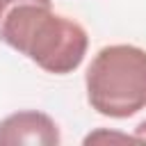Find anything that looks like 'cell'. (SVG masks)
Returning a JSON list of instances; mask_svg holds the SVG:
<instances>
[{"instance_id":"1","label":"cell","mask_w":146,"mask_h":146,"mask_svg":"<svg viewBox=\"0 0 146 146\" xmlns=\"http://www.w3.org/2000/svg\"><path fill=\"white\" fill-rule=\"evenodd\" d=\"M0 41L52 75L73 73L89 48L87 30L50 0H0Z\"/></svg>"},{"instance_id":"2","label":"cell","mask_w":146,"mask_h":146,"mask_svg":"<svg viewBox=\"0 0 146 146\" xmlns=\"http://www.w3.org/2000/svg\"><path fill=\"white\" fill-rule=\"evenodd\" d=\"M87 103L103 116L128 119L146 107V50L132 43L100 48L87 73Z\"/></svg>"},{"instance_id":"3","label":"cell","mask_w":146,"mask_h":146,"mask_svg":"<svg viewBox=\"0 0 146 146\" xmlns=\"http://www.w3.org/2000/svg\"><path fill=\"white\" fill-rule=\"evenodd\" d=\"M59 141L57 123L39 110H21L0 121V146H57Z\"/></svg>"},{"instance_id":"4","label":"cell","mask_w":146,"mask_h":146,"mask_svg":"<svg viewBox=\"0 0 146 146\" xmlns=\"http://www.w3.org/2000/svg\"><path fill=\"white\" fill-rule=\"evenodd\" d=\"M98 139H135V137L119 135V132H107V130H98V132L87 135V137H84V144H91V141H98Z\"/></svg>"},{"instance_id":"5","label":"cell","mask_w":146,"mask_h":146,"mask_svg":"<svg viewBox=\"0 0 146 146\" xmlns=\"http://www.w3.org/2000/svg\"><path fill=\"white\" fill-rule=\"evenodd\" d=\"M135 139H139V141H146V119L135 128V135H132Z\"/></svg>"}]
</instances>
